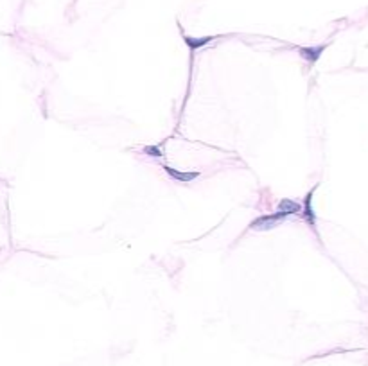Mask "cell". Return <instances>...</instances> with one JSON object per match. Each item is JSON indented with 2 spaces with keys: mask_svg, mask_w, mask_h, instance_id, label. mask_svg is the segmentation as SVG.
I'll list each match as a JSON object with an SVG mask.
<instances>
[{
  "mask_svg": "<svg viewBox=\"0 0 368 366\" xmlns=\"http://www.w3.org/2000/svg\"><path fill=\"white\" fill-rule=\"evenodd\" d=\"M282 219V216L278 212L271 214V216H261L259 219H255L252 225H250V228L252 230H269V228H275L277 226V223Z\"/></svg>",
  "mask_w": 368,
  "mask_h": 366,
  "instance_id": "6da1fadb",
  "label": "cell"
},
{
  "mask_svg": "<svg viewBox=\"0 0 368 366\" xmlns=\"http://www.w3.org/2000/svg\"><path fill=\"white\" fill-rule=\"evenodd\" d=\"M163 171H166V173L169 174L174 181H180V183H189V181L196 180V178L199 176V173H196V171H192V173H185V171H178V169H174V167H169V166H163Z\"/></svg>",
  "mask_w": 368,
  "mask_h": 366,
  "instance_id": "7a4b0ae2",
  "label": "cell"
},
{
  "mask_svg": "<svg viewBox=\"0 0 368 366\" xmlns=\"http://www.w3.org/2000/svg\"><path fill=\"white\" fill-rule=\"evenodd\" d=\"M277 212L282 216V219L288 216H291V214H298L302 212V207L298 205V203H295L293 199H282L280 203H278L277 207Z\"/></svg>",
  "mask_w": 368,
  "mask_h": 366,
  "instance_id": "3957f363",
  "label": "cell"
},
{
  "mask_svg": "<svg viewBox=\"0 0 368 366\" xmlns=\"http://www.w3.org/2000/svg\"><path fill=\"white\" fill-rule=\"evenodd\" d=\"M321 51H323V47H316V49H300V54L304 59H307V61H311V63H314L318 58H320Z\"/></svg>",
  "mask_w": 368,
  "mask_h": 366,
  "instance_id": "277c9868",
  "label": "cell"
},
{
  "mask_svg": "<svg viewBox=\"0 0 368 366\" xmlns=\"http://www.w3.org/2000/svg\"><path fill=\"white\" fill-rule=\"evenodd\" d=\"M210 36H207V38H189V36H185V44L190 47V51H196V49H199V47H203V45H207L210 42Z\"/></svg>",
  "mask_w": 368,
  "mask_h": 366,
  "instance_id": "5b68a950",
  "label": "cell"
},
{
  "mask_svg": "<svg viewBox=\"0 0 368 366\" xmlns=\"http://www.w3.org/2000/svg\"><path fill=\"white\" fill-rule=\"evenodd\" d=\"M311 197H313V192H309L307 197H305V205H304V210H305V217H307V221L311 223V225L314 226V214L313 210H311Z\"/></svg>",
  "mask_w": 368,
  "mask_h": 366,
  "instance_id": "8992f818",
  "label": "cell"
},
{
  "mask_svg": "<svg viewBox=\"0 0 368 366\" xmlns=\"http://www.w3.org/2000/svg\"><path fill=\"white\" fill-rule=\"evenodd\" d=\"M144 153L149 154V156H163L162 149L158 146H146L144 147Z\"/></svg>",
  "mask_w": 368,
  "mask_h": 366,
  "instance_id": "52a82bcc",
  "label": "cell"
}]
</instances>
